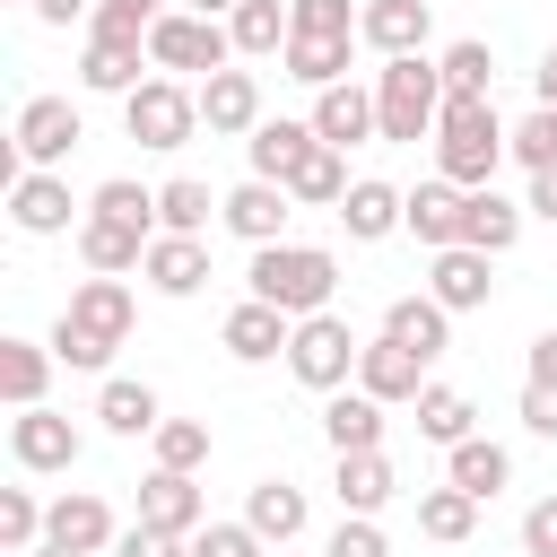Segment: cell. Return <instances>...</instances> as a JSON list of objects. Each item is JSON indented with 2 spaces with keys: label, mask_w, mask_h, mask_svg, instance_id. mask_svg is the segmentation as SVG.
Returning <instances> with one entry per match:
<instances>
[{
  "label": "cell",
  "mask_w": 557,
  "mask_h": 557,
  "mask_svg": "<svg viewBox=\"0 0 557 557\" xmlns=\"http://www.w3.org/2000/svg\"><path fill=\"white\" fill-rule=\"evenodd\" d=\"M287 200H296V209H339V200H348V157H339V148H313V157L287 174Z\"/></svg>",
  "instance_id": "cell-39"
},
{
  "label": "cell",
  "mask_w": 557,
  "mask_h": 557,
  "mask_svg": "<svg viewBox=\"0 0 557 557\" xmlns=\"http://www.w3.org/2000/svg\"><path fill=\"white\" fill-rule=\"evenodd\" d=\"M287 339H296V322L278 313V305H261V296H244L226 322H218V348L235 357V366H261V357H287Z\"/></svg>",
  "instance_id": "cell-14"
},
{
  "label": "cell",
  "mask_w": 557,
  "mask_h": 557,
  "mask_svg": "<svg viewBox=\"0 0 557 557\" xmlns=\"http://www.w3.org/2000/svg\"><path fill=\"white\" fill-rule=\"evenodd\" d=\"M139 278H148L157 296H200V287H209V244H200V235H157L148 261H139Z\"/></svg>",
  "instance_id": "cell-21"
},
{
  "label": "cell",
  "mask_w": 557,
  "mask_h": 557,
  "mask_svg": "<svg viewBox=\"0 0 557 557\" xmlns=\"http://www.w3.org/2000/svg\"><path fill=\"white\" fill-rule=\"evenodd\" d=\"M383 339H400V348H418V357L435 366V357L453 348V313H444L435 296H392V305H383Z\"/></svg>",
  "instance_id": "cell-25"
},
{
  "label": "cell",
  "mask_w": 557,
  "mask_h": 557,
  "mask_svg": "<svg viewBox=\"0 0 557 557\" xmlns=\"http://www.w3.org/2000/svg\"><path fill=\"white\" fill-rule=\"evenodd\" d=\"M148 244H157L148 226H122V218H96V209L78 218V261H87L96 278H122V270H139V261H148Z\"/></svg>",
  "instance_id": "cell-18"
},
{
  "label": "cell",
  "mask_w": 557,
  "mask_h": 557,
  "mask_svg": "<svg viewBox=\"0 0 557 557\" xmlns=\"http://www.w3.org/2000/svg\"><path fill=\"white\" fill-rule=\"evenodd\" d=\"M122 339H131V287L122 278H78L61 322H52V357L78 366V374H104Z\"/></svg>",
  "instance_id": "cell-1"
},
{
  "label": "cell",
  "mask_w": 557,
  "mask_h": 557,
  "mask_svg": "<svg viewBox=\"0 0 557 557\" xmlns=\"http://www.w3.org/2000/svg\"><path fill=\"white\" fill-rule=\"evenodd\" d=\"M148 444H157V470H200L209 461V426L200 418H165Z\"/></svg>",
  "instance_id": "cell-45"
},
{
  "label": "cell",
  "mask_w": 557,
  "mask_h": 557,
  "mask_svg": "<svg viewBox=\"0 0 557 557\" xmlns=\"http://www.w3.org/2000/svg\"><path fill=\"white\" fill-rule=\"evenodd\" d=\"M339 513H383L392 496H400V470H392V453H339Z\"/></svg>",
  "instance_id": "cell-28"
},
{
  "label": "cell",
  "mask_w": 557,
  "mask_h": 557,
  "mask_svg": "<svg viewBox=\"0 0 557 557\" xmlns=\"http://www.w3.org/2000/svg\"><path fill=\"white\" fill-rule=\"evenodd\" d=\"M26 9H35V0H26Z\"/></svg>",
  "instance_id": "cell-58"
},
{
  "label": "cell",
  "mask_w": 557,
  "mask_h": 557,
  "mask_svg": "<svg viewBox=\"0 0 557 557\" xmlns=\"http://www.w3.org/2000/svg\"><path fill=\"white\" fill-rule=\"evenodd\" d=\"M226 200H209V183L200 174H174V183H157V235H209V218H218Z\"/></svg>",
  "instance_id": "cell-36"
},
{
  "label": "cell",
  "mask_w": 557,
  "mask_h": 557,
  "mask_svg": "<svg viewBox=\"0 0 557 557\" xmlns=\"http://www.w3.org/2000/svg\"><path fill=\"white\" fill-rule=\"evenodd\" d=\"M191 557H270V540L252 522H200L191 531Z\"/></svg>",
  "instance_id": "cell-46"
},
{
  "label": "cell",
  "mask_w": 557,
  "mask_h": 557,
  "mask_svg": "<svg viewBox=\"0 0 557 557\" xmlns=\"http://www.w3.org/2000/svg\"><path fill=\"white\" fill-rule=\"evenodd\" d=\"M122 131H131L139 148H183V139L200 131V87H183V78L131 87V96H122Z\"/></svg>",
  "instance_id": "cell-7"
},
{
  "label": "cell",
  "mask_w": 557,
  "mask_h": 557,
  "mask_svg": "<svg viewBox=\"0 0 557 557\" xmlns=\"http://www.w3.org/2000/svg\"><path fill=\"white\" fill-rule=\"evenodd\" d=\"M139 522H148V531H174V540H191V531L209 522V496H200V479H191V470H148V479H139Z\"/></svg>",
  "instance_id": "cell-13"
},
{
  "label": "cell",
  "mask_w": 557,
  "mask_h": 557,
  "mask_svg": "<svg viewBox=\"0 0 557 557\" xmlns=\"http://www.w3.org/2000/svg\"><path fill=\"white\" fill-rule=\"evenodd\" d=\"M139 61H148V44H104V35H87V52H78V87H96V96H131V87H148Z\"/></svg>",
  "instance_id": "cell-31"
},
{
  "label": "cell",
  "mask_w": 557,
  "mask_h": 557,
  "mask_svg": "<svg viewBox=\"0 0 557 557\" xmlns=\"http://www.w3.org/2000/svg\"><path fill=\"white\" fill-rule=\"evenodd\" d=\"M470 418H479L470 392H453V383H426V392H418V435H426V444H444V453L470 444V435H479Z\"/></svg>",
  "instance_id": "cell-37"
},
{
  "label": "cell",
  "mask_w": 557,
  "mask_h": 557,
  "mask_svg": "<svg viewBox=\"0 0 557 557\" xmlns=\"http://www.w3.org/2000/svg\"><path fill=\"white\" fill-rule=\"evenodd\" d=\"M226 35H235V61H270V52H287V35H296V9H287V0H244V9L226 17Z\"/></svg>",
  "instance_id": "cell-30"
},
{
  "label": "cell",
  "mask_w": 557,
  "mask_h": 557,
  "mask_svg": "<svg viewBox=\"0 0 557 557\" xmlns=\"http://www.w3.org/2000/svg\"><path fill=\"white\" fill-rule=\"evenodd\" d=\"M531 383H557V331L531 339Z\"/></svg>",
  "instance_id": "cell-54"
},
{
  "label": "cell",
  "mask_w": 557,
  "mask_h": 557,
  "mask_svg": "<svg viewBox=\"0 0 557 557\" xmlns=\"http://www.w3.org/2000/svg\"><path fill=\"white\" fill-rule=\"evenodd\" d=\"M357 392H374L383 409H392V400H418V392H426V357L374 331V339H366V357H357Z\"/></svg>",
  "instance_id": "cell-16"
},
{
  "label": "cell",
  "mask_w": 557,
  "mask_h": 557,
  "mask_svg": "<svg viewBox=\"0 0 557 557\" xmlns=\"http://www.w3.org/2000/svg\"><path fill=\"white\" fill-rule=\"evenodd\" d=\"M418 531L444 540V548H461V540L479 531V496H461L453 479H444V487H418Z\"/></svg>",
  "instance_id": "cell-38"
},
{
  "label": "cell",
  "mask_w": 557,
  "mask_h": 557,
  "mask_svg": "<svg viewBox=\"0 0 557 557\" xmlns=\"http://www.w3.org/2000/svg\"><path fill=\"white\" fill-rule=\"evenodd\" d=\"M505 139H513V131L496 122V104H487V96H444V122H435V165H444V183L487 191V183H496V165L513 157Z\"/></svg>",
  "instance_id": "cell-2"
},
{
  "label": "cell",
  "mask_w": 557,
  "mask_h": 557,
  "mask_svg": "<svg viewBox=\"0 0 557 557\" xmlns=\"http://www.w3.org/2000/svg\"><path fill=\"white\" fill-rule=\"evenodd\" d=\"M522 557H557V496H540L522 513Z\"/></svg>",
  "instance_id": "cell-50"
},
{
  "label": "cell",
  "mask_w": 557,
  "mask_h": 557,
  "mask_svg": "<svg viewBox=\"0 0 557 557\" xmlns=\"http://www.w3.org/2000/svg\"><path fill=\"white\" fill-rule=\"evenodd\" d=\"M44 513L52 505H35V487H0V548H44Z\"/></svg>",
  "instance_id": "cell-41"
},
{
  "label": "cell",
  "mask_w": 557,
  "mask_h": 557,
  "mask_svg": "<svg viewBox=\"0 0 557 557\" xmlns=\"http://www.w3.org/2000/svg\"><path fill=\"white\" fill-rule=\"evenodd\" d=\"M218 218H226V226H235V235L261 252V244H287V218H296V200H287V183H235Z\"/></svg>",
  "instance_id": "cell-15"
},
{
  "label": "cell",
  "mask_w": 557,
  "mask_h": 557,
  "mask_svg": "<svg viewBox=\"0 0 557 557\" xmlns=\"http://www.w3.org/2000/svg\"><path fill=\"white\" fill-rule=\"evenodd\" d=\"M426 35H435V9H426V0H366V9H357V44L383 52V61L426 52Z\"/></svg>",
  "instance_id": "cell-11"
},
{
  "label": "cell",
  "mask_w": 557,
  "mask_h": 557,
  "mask_svg": "<svg viewBox=\"0 0 557 557\" xmlns=\"http://www.w3.org/2000/svg\"><path fill=\"white\" fill-rule=\"evenodd\" d=\"M96 218H122V226H148L157 235V191H139L131 174H113V183H96V200H87Z\"/></svg>",
  "instance_id": "cell-44"
},
{
  "label": "cell",
  "mask_w": 557,
  "mask_h": 557,
  "mask_svg": "<svg viewBox=\"0 0 557 557\" xmlns=\"http://www.w3.org/2000/svg\"><path fill=\"white\" fill-rule=\"evenodd\" d=\"M522 426L557 444V383H522Z\"/></svg>",
  "instance_id": "cell-51"
},
{
  "label": "cell",
  "mask_w": 557,
  "mask_h": 557,
  "mask_svg": "<svg viewBox=\"0 0 557 557\" xmlns=\"http://www.w3.org/2000/svg\"><path fill=\"white\" fill-rule=\"evenodd\" d=\"M9 139H17V165H26V174H52V165L87 139V122H78V104H70V96H26Z\"/></svg>",
  "instance_id": "cell-8"
},
{
  "label": "cell",
  "mask_w": 557,
  "mask_h": 557,
  "mask_svg": "<svg viewBox=\"0 0 557 557\" xmlns=\"http://www.w3.org/2000/svg\"><path fill=\"white\" fill-rule=\"evenodd\" d=\"M44 540H61V548H78V557H104L113 540H122V522H113V505L104 496H52V513H44Z\"/></svg>",
  "instance_id": "cell-17"
},
{
  "label": "cell",
  "mask_w": 557,
  "mask_h": 557,
  "mask_svg": "<svg viewBox=\"0 0 557 557\" xmlns=\"http://www.w3.org/2000/svg\"><path fill=\"white\" fill-rule=\"evenodd\" d=\"M9 218H17V235H70L78 200H70L61 174H17L9 183Z\"/></svg>",
  "instance_id": "cell-19"
},
{
  "label": "cell",
  "mask_w": 557,
  "mask_h": 557,
  "mask_svg": "<svg viewBox=\"0 0 557 557\" xmlns=\"http://www.w3.org/2000/svg\"><path fill=\"white\" fill-rule=\"evenodd\" d=\"M531 87H540V104H557V44L540 52V70H531Z\"/></svg>",
  "instance_id": "cell-55"
},
{
  "label": "cell",
  "mask_w": 557,
  "mask_h": 557,
  "mask_svg": "<svg viewBox=\"0 0 557 557\" xmlns=\"http://www.w3.org/2000/svg\"><path fill=\"white\" fill-rule=\"evenodd\" d=\"M374 122H383V139H435V122H444V70L426 52L383 61L374 70Z\"/></svg>",
  "instance_id": "cell-5"
},
{
  "label": "cell",
  "mask_w": 557,
  "mask_h": 557,
  "mask_svg": "<svg viewBox=\"0 0 557 557\" xmlns=\"http://www.w3.org/2000/svg\"><path fill=\"white\" fill-rule=\"evenodd\" d=\"M487 287H496V278H487V252H470V244H453V252L426 261V296H435L444 313H479Z\"/></svg>",
  "instance_id": "cell-22"
},
{
  "label": "cell",
  "mask_w": 557,
  "mask_h": 557,
  "mask_svg": "<svg viewBox=\"0 0 557 557\" xmlns=\"http://www.w3.org/2000/svg\"><path fill=\"white\" fill-rule=\"evenodd\" d=\"M9 453H17V470L52 479V470H78L87 435H78V426H70L61 409H17V418H9Z\"/></svg>",
  "instance_id": "cell-9"
},
{
  "label": "cell",
  "mask_w": 557,
  "mask_h": 557,
  "mask_svg": "<svg viewBox=\"0 0 557 557\" xmlns=\"http://www.w3.org/2000/svg\"><path fill=\"white\" fill-rule=\"evenodd\" d=\"M322 435H331V453H383V400L374 392H331L322 400Z\"/></svg>",
  "instance_id": "cell-26"
},
{
  "label": "cell",
  "mask_w": 557,
  "mask_h": 557,
  "mask_svg": "<svg viewBox=\"0 0 557 557\" xmlns=\"http://www.w3.org/2000/svg\"><path fill=\"white\" fill-rule=\"evenodd\" d=\"M157 17H165L157 0H96L87 35H104V44H148V26H157Z\"/></svg>",
  "instance_id": "cell-42"
},
{
  "label": "cell",
  "mask_w": 557,
  "mask_h": 557,
  "mask_svg": "<svg viewBox=\"0 0 557 557\" xmlns=\"http://www.w3.org/2000/svg\"><path fill=\"white\" fill-rule=\"evenodd\" d=\"M287 9H296V35H357L348 0H287Z\"/></svg>",
  "instance_id": "cell-48"
},
{
  "label": "cell",
  "mask_w": 557,
  "mask_h": 557,
  "mask_svg": "<svg viewBox=\"0 0 557 557\" xmlns=\"http://www.w3.org/2000/svg\"><path fill=\"white\" fill-rule=\"evenodd\" d=\"M531 174H557V104H531L522 122H513V139H505Z\"/></svg>",
  "instance_id": "cell-43"
},
{
  "label": "cell",
  "mask_w": 557,
  "mask_h": 557,
  "mask_svg": "<svg viewBox=\"0 0 557 557\" xmlns=\"http://www.w3.org/2000/svg\"><path fill=\"white\" fill-rule=\"evenodd\" d=\"M322 557H392V540L374 531V513H339V531H331Z\"/></svg>",
  "instance_id": "cell-47"
},
{
  "label": "cell",
  "mask_w": 557,
  "mask_h": 557,
  "mask_svg": "<svg viewBox=\"0 0 557 557\" xmlns=\"http://www.w3.org/2000/svg\"><path fill=\"white\" fill-rule=\"evenodd\" d=\"M400 218H409V191H392V183H374V174H357V183H348V200H339L348 244H383Z\"/></svg>",
  "instance_id": "cell-24"
},
{
  "label": "cell",
  "mask_w": 557,
  "mask_h": 557,
  "mask_svg": "<svg viewBox=\"0 0 557 557\" xmlns=\"http://www.w3.org/2000/svg\"><path fill=\"white\" fill-rule=\"evenodd\" d=\"M444 479L461 487V496H496V487H513V453L505 444H487V435H470V444H453V461H444Z\"/></svg>",
  "instance_id": "cell-34"
},
{
  "label": "cell",
  "mask_w": 557,
  "mask_h": 557,
  "mask_svg": "<svg viewBox=\"0 0 557 557\" xmlns=\"http://www.w3.org/2000/svg\"><path fill=\"white\" fill-rule=\"evenodd\" d=\"M244 287H252L261 305H278L287 322H305V313H331V296H339V261H331L322 244H261L252 270H244Z\"/></svg>",
  "instance_id": "cell-3"
},
{
  "label": "cell",
  "mask_w": 557,
  "mask_h": 557,
  "mask_svg": "<svg viewBox=\"0 0 557 557\" xmlns=\"http://www.w3.org/2000/svg\"><path fill=\"white\" fill-rule=\"evenodd\" d=\"M200 131H209V139H252V131H261V78H252V70L200 78Z\"/></svg>",
  "instance_id": "cell-12"
},
{
  "label": "cell",
  "mask_w": 557,
  "mask_h": 557,
  "mask_svg": "<svg viewBox=\"0 0 557 557\" xmlns=\"http://www.w3.org/2000/svg\"><path fill=\"white\" fill-rule=\"evenodd\" d=\"M96 418H104V435H157V426H165V400H157L148 383L113 374V383L96 392Z\"/></svg>",
  "instance_id": "cell-33"
},
{
  "label": "cell",
  "mask_w": 557,
  "mask_h": 557,
  "mask_svg": "<svg viewBox=\"0 0 557 557\" xmlns=\"http://www.w3.org/2000/svg\"><path fill=\"white\" fill-rule=\"evenodd\" d=\"M357 357H366V339H357L339 313H305L296 339H287V374H296L305 392H348V383H357Z\"/></svg>",
  "instance_id": "cell-6"
},
{
  "label": "cell",
  "mask_w": 557,
  "mask_h": 557,
  "mask_svg": "<svg viewBox=\"0 0 557 557\" xmlns=\"http://www.w3.org/2000/svg\"><path fill=\"white\" fill-rule=\"evenodd\" d=\"M52 339H0V400L9 409H44V383H52Z\"/></svg>",
  "instance_id": "cell-27"
},
{
  "label": "cell",
  "mask_w": 557,
  "mask_h": 557,
  "mask_svg": "<svg viewBox=\"0 0 557 557\" xmlns=\"http://www.w3.org/2000/svg\"><path fill=\"white\" fill-rule=\"evenodd\" d=\"M113 557H191V540H174V531H148V522H131V531L113 540Z\"/></svg>",
  "instance_id": "cell-49"
},
{
  "label": "cell",
  "mask_w": 557,
  "mask_h": 557,
  "mask_svg": "<svg viewBox=\"0 0 557 557\" xmlns=\"http://www.w3.org/2000/svg\"><path fill=\"white\" fill-rule=\"evenodd\" d=\"M435 70H444V96H487V87H496V52H487L479 35L444 44V61H435Z\"/></svg>",
  "instance_id": "cell-40"
},
{
  "label": "cell",
  "mask_w": 557,
  "mask_h": 557,
  "mask_svg": "<svg viewBox=\"0 0 557 557\" xmlns=\"http://www.w3.org/2000/svg\"><path fill=\"white\" fill-rule=\"evenodd\" d=\"M244 522H252L270 548H287V540L305 531V487H287V479H252V496H244Z\"/></svg>",
  "instance_id": "cell-35"
},
{
  "label": "cell",
  "mask_w": 557,
  "mask_h": 557,
  "mask_svg": "<svg viewBox=\"0 0 557 557\" xmlns=\"http://www.w3.org/2000/svg\"><path fill=\"white\" fill-rule=\"evenodd\" d=\"M148 70H157V78H218V70H235V35H226V17L165 9V17L148 26Z\"/></svg>",
  "instance_id": "cell-4"
},
{
  "label": "cell",
  "mask_w": 557,
  "mask_h": 557,
  "mask_svg": "<svg viewBox=\"0 0 557 557\" xmlns=\"http://www.w3.org/2000/svg\"><path fill=\"white\" fill-rule=\"evenodd\" d=\"M461 209H470V191L435 174V183H418V191H409V218H400V226H409L426 252H453V244H461Z\"/></svg>",
  "instance_id": "cell-20"
},
{
  "label": "cell",
  "mask_w": 557,
  "mask_h": 557,
  "mask_svg": "<svg viewBox=\"0 0 557 557\" xmlns=\"http://www.w3.org/2000/svg\"><path fill=\"white\" fill-rule=\"evenodd\" d=\"M522 209H531V218H548V226H557V174H531V200H522Z\"/></svg>",
  "instance_id": "cell-53"
},
{
  "label": "cell",
  "mask_w": 557,
  "mask_h": 557,
  "mask_svg": "<svg viewBox=\"0 0 557 557\" xmlns=\"http://www.w3.org/2000/svg\"><path fill=\"white\" fill-rule=\"evenodd\" d=\"M522 218H531V209H513V200H505V191L487 183V191H470V209H461V244L496 261V252H505V244L522 235Z\"/></svg>",
  "instance_id": "cell-32"
},
{
  "label": "cell",
  "mask_w": 557,
  "mask_h": 557,
  "mask_svg": "<svg viewBox=\"0 0 557 557\" xmlns=\"http://www.w3.org/2000/svg\"><path fill=\"white\" fill-rule=\"evenodd\" d=\"M348 52H357V35H287V52H278V61H287V78H296V87H313V96H322V87H339V78H348Z\"/></svg>",
  "instance_id": "cell-29"
},
{
  "label": "cell",
  "mask_w": 557,
  "mask_h": 557,
  "mask_svg": "<svg viewBox=\"0 0 557 557\" xmlns=\"http://www.w3.org/2000/svg\"><path fill=\"white\" fill-rule=\"evenodd\" d=\"M35 557H78V548H61V540H44V548H35Z\"/></svg>",
  "instance_id": "cell-57"
},
{
  "label": "cell",
  "mask_w": 557,
  "mask_h": 557,
  "mask_svg": "<svg viewBox=\"0 0 557 557\" xmlns=\"http://www.w3.org/2000/svg\"><path fill=\"white\" fill-rule=\"evenodd\" d=\"M191 9H200V17H235L244 0H191Z\"/></svg>",
  "instance_id": "cell-56"
},
{
  "label": "cell",
  "mask_w": 557,
  "mask_h": 557,
  "mask_svg": "<svg viewBox=\"0 0 557 557\" xmlns=\"http://www.w3.org/2000/svg\"><path fill=\"white\" fill-rule=\"evenodd\" d=\"M35 17L44 26H78V17H96V0H35Z\"/></svg>",
  "instance_id": "cell-52"
},
{
  "label": "cell",
  "mask_w": 557,
  "mask_h": 557,
  "mask_svg": "<svg viewBox=\"0 0 557 557\" xmlns=\"http://www.w3.org/2000/svg\"><path fill=\"white\" fill-rule=\"evenodd\" d=\"M313 148H322V139H313V122H287V113H278V122H261V131L244 139V157H252V183H287V174H296Z\"/></svg>",
  "instance_id": "cell-23"
},
{
  "label": "cell",
  "mask_w": 557,
  "mask_h": 557,
  "mask_svg": "<svg viewBox=\"0 0 557 557\" xmlns=\"http://www.w3.org/2000/svg\"><path fill=\"white\" fill-rule=\"evenodd\" d=\"M305 122H313V139H322V148H339V157H348V148H366V139H383V122H374V87H357V78L322 87Z\"/></svg>",
  "instance_id": "cell-10"
}]
</instances>
